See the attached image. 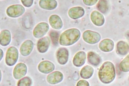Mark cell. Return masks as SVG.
<instances>
[{"label": "cell", "mask_w": 129, "mask_h": 86, "mask_svg": "<svg viewBox=\"0 0 129 86\" xmlns=\"http://www.w3.org/2000/svg\"><path fill=\"white\" fill-rule=\"evenodd\" d=\"M63 75L59 71H55L49 74L47 77V82L51 84H56L62 81Z\"/></svg>", "instance_id": "8fae6325"}, {"label": "cell", "mask_w": 129, "mask_h": 86, "mask_svg": "<svg viewBox=\"0 0 129 86\" xmlns=\"http://www.w3.org/2000/svg\"><path fill=\"white\" fill-rule=\"evenodd\" d=\"M51 26L55 29L59 30L63 27V22L60 17L56 15L51 16L49 19Z\"/></svg>", "instance_id": "ac0fdd59"}, {"label": "cell", "mask_w": 129, "mask_h": 86, "mask_svg": "<svg viewBox=\"0 0 129 86\" xmlns=\"http://www.w3.org/2000/svg\"><path fill=\"white\" fill-rule=\"evenodd\" d=\"M33 47L34 44L33 42L30 40H27L22 44L20 47V53L24 56L29 55L33 50Z\"/></svg>", "instance_id": "2e32d148"}, {"label": "cell", "mask_w": 129, "mask_h": 86, "mask_svg": "<svg viewBox=\"0 0 129 86\" xmlns=\"http://www.w3.org/2000/svg\"><path fill=\"white\" fill-rule=\"evenodd\" d=\"M77 86H89V83L87 81L85 80H81L77 83Z\"/></svg>", "instance_id": "f1b7e54d"}, {"label": "cell", "mask_w": 129, "mask_h": 86, "mask_svg": "<svg viewBox=\"0 0 129 86\" xmlns=\"http://www.w3.org/2000/svg\"><path fill=\"white\" fill-rule=\"evenodd\" d=\"M99 79L105 84L112 82L116 77L115 66L111 62H105L100 67L98 73Z\"/></svg>", "instance_id": "6da1fadb"}, {"label": "cell", "mask_w": 129, "mask_h": 86, "mask_svg": "<svg viewBox=\"0 0 129 86\" xmlns=\"http://www.w3.org/2000/svg\"><path fill=\"white\" fill-rule=\"evenodd\" d=\"M98 10L102 13H106L109 10V3L107 0H100L96 6Z\"/></svg>", "instance_id": "603a6c76"}, {"label": "cell", "mask_w": 129, "mask_h": 86, "mask_svg": "<svg viewBox=\"0 0 129 86\" xmlns=\"http://www.w3.org/2000/svg\"><path fill=\"white\" fill-rule=\"evenodd\" d=\"M119 68L121 71L123 72L129 71V54L121 62Z\"/></svg>", "instance_id": "cb8c5ba5"}, {"label": "cell", "mask_w": 129, "mask_h": 86, "mask_svg": "<svg viewBox=\"0 0 129 86\" xmlns=\"http://www.w3.org/2000/svg\"><path fill=\"white\" fill-rule=\"evenodd\" d=\"M117 52L121 55L124 56L129 51L128 45L125 41H121L117 43Z\"/></svg>", "instance_id": "44dd1931"}, {"label": "cell", "mask_w": 129, "mask_h": 86, "mask_svg": "<svg viewBox=\"0 0 129 86\" xmlns=\"http://www.w3.org/2000/svg\"><path fill=\"white\" fill-rule=\"evenodd\" d=\"M86 54L84 51H79L76 54L73 60V65L77 67H80L86 61Z\"/></svg>", "instance_id": "5bb4252c"}, {"label": "cell", "mask_w": 129, "mask_h": 86, "mask_svg": "<svg viewBox=\"0 0 129 86\" xmlns=\"http://www.w3.org/2000/svg\"><path fill=\"white\" fill-rule=\"evenodd\" d=\"M18 57V49L15 47H11L7 51L5 59L6 63L8 66H13L17 62Z\"/></svg>", "instance_id": "3957f363"}, {"label": "cell", "mask_w": 129, "mask_h": 86, "mask_svg": "<svg viewBox=\"0 0 129 86\" xmlns=\"http://www.w3.org/2000/svg\"><path fill=\"white\" fill-rule=\"evenodd\" d=\"M39 4L41 8L48 10H54L57 6L56 0H40Z\"/></svg>", "instance_id": "e0dca14e"}, {"label": "cell", "mask_w": 129, "mask_h": 86, "mask_svg": "<svg viewBox=\"0 0 129 86\" xmlns=\"http://www.w3.org/2000/svg\"><path fill=\"white\" fill-rule=\"evenodd\" d=\"M54 65L51 62L48 61H44L40 62L38 66L39 71L41 73L48 74L54 70Z\"/></svg>", "instance_id": "9c48e42d"}, {"label": "cell", "mask_w": 129, "mask_h": 86, "mask_svg": "<svg viewBox=\"0 0 129 86\" xmlns=\"http://www.w3.org/2000/svg\"><path fill=\"white\" fill-rule=\"evenodd\" d=\"M56 58L59 63L61 65L66 64L68 61L69 53L67 49L64 48L58 49L56 53Z\"/></svg>", "instance_id": "ba28073f"}, {"label": "cell", "mask_w": 129, "mask_h": 86, "mask_svg": "<svg viewBox=\"0 0 129 86\" xmlns=\"http://www.w3.org/2000/svg\"><path fill=\"white\" fill-rule=\"evenodd\" d=\"M49 25L47 23L41 22L38 24L33 31V35L37 38H40L44 36L49 30Z\"/></svg>", "instance_id": "8992f818"}, {"label": "cell", "mask_w": 129, "mask_h": 86, "mask_svg": "<svg viewBox=\"0 0 129 86\" xmlns=\"http://www.w3.org/2000/svg\"><path fill=\"white\" fill-rule=\"evenodd\" d=\"M25 9L21 5H15L9 7L7 9V14L11 18H16L23 14Z\"/></svg>", "instance_id": "5b68a950"}, {"label": "cell", "mask_w": 129, "mask_h": 86, "mask_svg": "<svg viewBox=\"0 0 129 86\" xmlns=\"http://www.w3.org/2000/svg\"><path fill=\"white\" fill-rule=\"evenodd\" d=\"M98 0H83L84 4L87 6H92L95 5Z\"/></svg>", "instance_id": "83f0119b"}, {"label": "cell", "mask_w": 129, "mask_h": 86, "mask_svg": "<svg viewBox=\"0 0 129 86\" xmlns=\"http://www.w3.org/2000/svg\"><path fill=\"white\" fill-rule=\"evenodd\" d=\"M114 43L112 40L109 39H104L100 42L99 47L101 51L109 52L113 50Z\"/></svg>", "instance_id": "9a60e30c"}, {"label": "cell", "mask_w": 129, "mask_h": 86, "mask_svg": "<svg viewBox=\"0 0 129 86\" xmlns=\"http://www.w3.org/2000/svg\"><path fill=\"white\" fill-rule=\"evenodd\" d=\"M82 37L84 41L91 44L98 43L101 39V35L98 33L91 30H86L83 33Z\"/></svg>", "instance_id": "277c9868"}, {"label": "cell", "mask_w": 129, "mask_h": 86, "mask_svg": "<svg viewBox=\"0 0 129 86\" xmlns=\"http://www.w3.org/2000/svg\"><path fill=\"white\" fill-rule=\"evenodd\" d=\"M1 45L5 47L9 45L11 41V34L9 30H4L1 32L0 34Z\"/></svg>", "instance_id": "d6986e66"}, {"label": "cell", "mask_w": 129, "mask_h": 86, "mask_svg": "<svg viewBox=\"0 0 129 86\" xmlns=\"http://www.w3.org/2000/svg\"><path fill=\"white\" fill-rule=\"evenodd\" d=\"M50 40L47 36L40 39L38 41L37 47L40 53H44L48 51L50 45Z\"/></svg>", "instance_id": "7c38bea8"}, {"label": "cell", "mask_w": 129, "mask_h": 86, "mask_svg": "<svg viewBox=\"0 0 129 86\" xmlns=\"http://www.w3.org/2000/svg\"><path fill=\"white\" fill-rule=\"evenodd\" d=\"M27 72L26 65L23 63L17 64L14 69L13 76L16 79H19L26 75Z\"/></svg>", "instance_id": "52a82bcc"}, {"label": "cell", "mask_w": 129, "mask_h": 86, "mask_svg": "<svg viewBox=\"0 0 129 86\" xmlns=\"http://www.w3.org/2000/svg\"><path fill=\"white\" fill-rule=\"evenodd\" d=\"M1 60L2 59V57H3V53L2 54V53H3V51H2V49H1Z\"/></svg>", "instance_id": "f546056e"}, {"label": "cell", "mask_w": 129, "mask_h": 86, "mask_svg": "<svg viewBox=\"0 0 129 86\" xmlns=\"http://www.w3.org/2000/svg\"><path fill=\"white\" fill-rule=\"evenodd\" d=\"M84 9L81 7H74L69 10L68 15L71 19H79L84 15Z\"/></svg>", "instance_id": "4fadbf2b"}, {"label": "cell", "mask_w": 129, "mask_h": 86, "mask_svg": "<svg viewBox=\"0 0 129 86\" xmlns=\"http://www.w3.org/2000/svg\"><path fill=\"white\" fill-rule=\"evenodd\" d=\"M87 60L88 62L93 66H97L100 65L101 59L97 54L94 52L90 51L87 54Z\"/></svg>", "instance_id": "ffe728a7"}, {"label": "cell", "mask_w": 129, "mask_h": 86, "mask_svg": "<svg viewBox=\"0 0 129 86\" xmlns=\"http://www.w3.org/2000/svg\"><path fill=\"white\" fill-rule=\"evenodd\" d=\"M81 33L80 31L77 28H71L64 31L60 35L59 43L63 46L73 45L80 38Z\"/></svg>", "instance_id": "7a4b0ae2"}, {"label": "cell", "mask_w": 129, "mask_h": 86, "mask_svg": "<svg viewBox=\"0 0 129 86\" xmlns=\"http://www.w3.org/2000/svg\"><path fill=\"white\" fill-rule=\"evenodd\" d=\"M94 68L88 65L84 66L80 73V76L83 79H88L91 77L94 73Z\"/></svg>", "instance_id": "7402d4cb"}, {"label": "cell", "mask_w": 129, "mask_h": 86, "mask_svg": "<svg viewBox=\"0 0 129 86\" xmlns=\"http://www.w3.org/2000/svg\"><path fill=\"white\" fill-rule=\"evenodd\" d=\"M90 18L92 22L95 26L100 27L104 24V17L99 11L95 10L93 11L91 13Z\"/></svg>", "instance_id": "30bf717a"}, {"label": "cell", "mask_w": 129, "mask_h": 86, "mask_svg": "<svg viewBox=\"0 0 129 86\" xmlns=\"http://www.w3.org/2000/svg\"><path fill=\"white\" fill-rule=\"evenodd\" d=\"M54 45L57 46L58 44L59 34L56 31H51L49 34Z\"/></svg>", "instance_id": "484cf974"}, {"label": "cell", "mask_w": 129, "mask_h": 86, "mask_svg": "<svg viewBox=\"0 0 129 86\" xmlns=\"http://www.w3.org/2000/svg\"><path fill=\"white\" fill-rule=\"evenodd\" d=\"M32 83V80L30 78L28 77H26L19 80L18 82L17 85L18 86H29L31 85Z\"/></svg>", "instance_id": "d4e9b609"}, {"label": "cell", "mask_w": 129, "mask_h": 86, "mask_svg": "<svg viewBox=\"0 0 129 86\" xmlns=\"http://www.w3.org/2000/svg\"><path fill=\"white\" fill-rule=\"evenodd\" d=\"M23 5L26 7L29 8L32 6L34 0H21Z\"/></svg>", "instance_id": "4316f807"}]
</instances>
